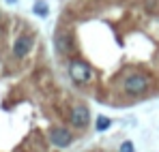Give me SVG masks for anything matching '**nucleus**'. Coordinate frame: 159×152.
<instances>
[{
  "label": "nucleus",
  "mask_w": 159,
  "mask_h": 152,
  "mask_svg": "<svg viewBox=\"0 0 159 152\" xmlns=\"http://www.w3.org/2000/svg\"><path fill=\"white\" fill-rule=\"evenodd\" d=\"M71 131L65 127H54L50 131V141H52L56 148H67L69 144H71Z\"/></svg>",
  "instance_id": "obj_4"
},
{
  "label": "nucleus",
  "mask_w": 159,
  "mask_h": 152,
  "mask_svg": "<svg viewBox=\"0 0 159 152\" xmlns=\"http://www.w3.org/2000/svg\"><path fill=\"white\" fill-rule=\"evenodd\" d=\"M73 47V39H71V34L67 32V30H56L54 32V50L58 51L60 56H65V54H69Z\"/></svg>",
  "instance_id": "obj_3"
},
{
  "label": "nucleus",
  "mask_w": 159,
  "mask_h": 152,
  "mask_svg": "<svg viewBox=\"0 0 159 152\" xmlns=\"http://www.w3.org/2000/svg\"><path fill=\"white\" fill-rule=\"evenodd\" d=\"M120 152H135V148H133L131 141H123L120 144Z\"/></svg>",
  "instance_id": "obj_9"
},
{
  "label": "nucleus",
  "mask_w": 159,
  "mask_h": 152,
  "mask_svg": "<svg viewBox=\"0 0 159 152\" xmlns=\"http://www.w3.org/2000/svg\"><path fill=\"white\" fill-rule=\"evenodd\" d=\"M32 50V37H28V34H20L15 41H13V56L15 58H26L28 54Z\"/></svg>",
  "instance_id": "obj_6"
},
{
  "label": "nucleus",
  "mask_w": 159,
  "mask_h": 152,
  "mask_svg": "<svg viewBox=\"0 0 159 152\" xmlns=\"http://www.w3.org/2000/svg\"><path fill=\"white\" fill-rule=\"evenodd\" d=\"M34 13H37V15H41V17H45V15H48V4H45L43 0L34 2Z\"/></svg>",
  "instance_id": "obj_7"
},
{
  "label": "nucleus",
  "mask_w": 159,
  "mask_h": 152,
  "mask_svg": "<svg viewBox=\"0 0 159 152\" xmlns=\"http://www.w3.org/2000/svg\"><path fill=\"white\" fill-rule=\"evenodd\" d=\"M110 124H112V122H110V118H106V116H99V118H97V131H106Z\"/></svg>",
  "instance_id": "obj_8"
},
{
  "label": "nucleus",
  "mask_w": 159,
  "mask_h": 152,
  "mask_svg": "<svg viewBox=\"0 0 159 152\" xmlns=\"http://www.w3.org/2000/svg\"><path fill=\"white\" fill-rule=\"evenodd\" d=\"M123 90L129 97H140L148 90V77L144 73H131L123 79Z\"/></svg>",
  "instance_id": "obj_1"
},
{
  "label": "nucleus",
  "mask_w": 159,
  "mask_h": 152,
  "mask_svg": "<svg viewBox=\"0 0 159 152\" xmlns=\"http://www.w3.org/2000/svg\"><path fill=\"white\" fill-rule=\"evenodd\" d=\"M69 120H71V124L75 128H84L88 124V120H90V109H88L86 105H75V107L71 109Z\"/></svg>",
  "instance_id": "obj_5"
},
{
  "label": "nucleus",
  "mask_w": 159,
  "mask_h": 152,
  "mask_svg": "<svg viewBox=\"0 0 159 152\" xmlns=\"http://www.w3.org/2000/svg\"><path fill=\"white\" fill-rule=\"evenodd\" d=\"M69 75H71V79H73L78 86H84V84L93 77V69H90V64L84 62V60H71V62H69Z\"/></svg>",
  "instance_id": "obj_2"
}]
</instances>
